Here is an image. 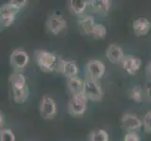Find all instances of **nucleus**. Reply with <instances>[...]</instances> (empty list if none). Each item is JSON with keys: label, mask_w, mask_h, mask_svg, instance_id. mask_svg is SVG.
Here are the masks:
<instances>
[{"label": "nucleus", "mask_w": 151, "mask_h": 141, "mask_svg": "<svg viewBox=\"0 0 151 141\" xmlns=\"http://www.w3.org/2000/svg\"><path fill=\"white\" fill-rule=\"evenodd\" d=\"M84 95L87 100H91L94 102L101 101L103 96L102 90L101 85L97 82V80H93L90 78L85 79V87H84Z\"/></svg>", "instance_id": "20e7f679"}, {"label": "nucleus", "mask_w": 151, "mask_h": 141, "mask_svg": "<svg viewBox=\"0 0 151 141\" xmlns=\"http://www.w3.org/2000/svg\"><path fill=\"white\" fill-rule=\"evenodd\" d=\"M95 21L94 17L90 16V15H86V16L82 17L78 21V25H79V29L83 34L86 35H91L93 28L95 27Z\"/></svg>", "instance_id": "f3484780"}, {"label": "nucleus", "mask_w": 151, "mask_h": 141, "mask_svg": "<svg viewBox=\"0 0 151 141\" xmlns=\"http://www.w3.org/2000/svg\"><path fill=\"white\" fill-rule=\"evenodd\" d=\"M46 27L51 33L57 35L66 28L67 21L59 14H53L49 17L46 23Z\"/></svg>", "instance_id": "9d476101"}, {"label": "nucleus", "mask_w": 151, "mask_h": 141, "mask_svg": "<svg viewBox=\"0 0 151 141\" xmlns=\"http://www.w3.org/2000/svg\"><path fill=\"white\" fill-rule=\"evenodd\" d=\"M86 77L93 80H98L101 78L105 72V65L100 60H90L86 65Z\"/></svg>", "instance_id": "0eeeda50"}, {"label": "nucleus", "mask_w": 151, "mask_h": 141, "mask_svg": "<svg viewBox=\"0 0 151 141\" xmlns=\"http://www.w3.org/2000/svg\"><path fill=\"white\" fill-rule=\"evenodd\" d=\"M145 99L151 103V82H149L147 85L145 91Z\"/></svg>", "instance_id": "a878e982"}, {"label": "nucleus", "mask_w": 151, "mask_h": 141, "mask_svg": "<svg viewBox=\"0 0 151 141\" xmlns=\"http://www.w3.org/2000/svg\"><path fill=\"white\" fill-rule=\"evenodd\" d=\"M86 103L87 99L84 94L80 95H73L69 101L68 104V110L69 113L73 117L82 116L86 110Z\"/></svg>", "instance_id": "7ed1b4c3"}, {"label": "nucleus", "mask_w": 151, "mask_h": 141, "mask_svg": "<svg viewBox=\"0 0 151 141\" xmlns=\"http://www.w3.org/2000/svg\"><path fill=\"white\" fill-rule=\"evenodd\" d=\"M124 141H141L139 134L135 132H129L124 137Z\"/></svg>", "instance_id": "393cba45"}, {"label": "nucleus", "mask_w": 151, "mask_h": 141, "mask_svg": "<svg viewBox=\"0 0 151 141\" xmlns=\"http://www.w3.org/2000/svg\"><path fill=\"white\" fill-rule=\"evenodd\" d=\"M87 6L88 1H86V0H70V1H69V7L70 12L76 15L82 14L85 12Z\"/></svg>", "instance_id": "a211bd4d"}, {"label": "nucleus", "mask_w": 151, "mask_h": 141, "mask_svg": "<svg viewBox=\"0 0 151 141\" xmlns=\"http://www.w3.org/2000/svg\"><path fill=\"white\" fill-rule=\"evenodd\" d=\"M34 59L37 65L43 72L58 71L60 57L45 50H37L34 53Z\"/></svg>", "instance_id": "f03ea898"}, {"label": "nucleus", "mask_w": 151, "mask_h": 141, "mask_svg": "<svg viewBox=\"0 0 151 141\" xmlns=\"http://www.w3.org/2000/svg\"><path fill=\"white\" fill-rule=\"evenodd\" d=\"M129 97L132 100H133L135 103H141L144 99V94H143V90L141 86H134L133 87L131 88L129 90Z\"/></svg>", "instance_id": "aec40b11"}, {"label": "nucleus", "mask_w": 151, "mask_h": 141, "mask_svg": "<svg viewBox=\"0 0 151 141\" xmlns=\"http://www.w3.org/2000/svg\"><path fill=\"white\" fill-rule=\"evenodd\" d=\"M0 121H1V123H0V126H1V128L3 127V125H4V116H3V114L1 112V114H0Z\"/></svg>", "instance_id": "cd10ccee"}, {"label": "nucleus", "mask_w": 151, "mask_h": 141, "mask_svg": "<svg viewBox=\"0 0 151 141\" xmlns=\"http://www.w3.org/2000/svg\"><path fill=\"white\" fill-rule=\"evenodd\" d=\"M9 83L12 86L13 100L16 103H23L28 99L29 90L27 79L22 72H13L9 76Z\"/></svg>", "instance_id": "f257e3e1"}, {"label": "nucleus", "mask_w": 151, "mask_h": 141, "mask_svg": "<svg viewBox=\"0 0 151 141\" xmlns=\"http://www.w3.org/2000/svg\"><path fill=\"white\" fill-rule=\"evenodd\" d=\"M125 56H126L124 55L122 48L117 44H111L106 51L107 59L114 64L122 63Z\"/></svg>", "instance_id": "ddd939ff"}, {"label": "nucleus", "mask_w": 151, "mask_h": 141, "mask_svg": "<svg viewBox=\"0 0 151 141\" xmlns=\"http://www.w3.org/2000/svg\"><path fill=\"white\" fill-rule=\"evenodd\" d=\"M29 61L28 54L24 50L16 49L14 50L9 57L10 66L15 72H22L23 70L27 67Z\"/></svg>", "instance_id": "39448f33"}, {"label": "nucleus", "mask_w": 151, "mask_h": 141, "mask_svg": "<svg viewBox=\"0 0 151 141\" xmlns=\"http://www.w3.org/2000/svg\"><path fill=\"white\" fill-rule=\"evenodd\" d=\"M88 6H89L94 12L106 15L111 8V1L109 0H91L88 1Z\"/></svg>", "instance_id": "2eb2a0df"}, {"label": "nucleus", "mask_w": 151, "mask_h": 141, "mask_svg": "<svg viewBox=\"0 0 151 141\" xmlns=\"http://www.w3.org/2000/svg\"><path fill=\"white\" fill-rule=\"evenodd\" d=\"M40 114L44 119H52L56 114V103L54 99L43 96L40 103Z\"/></svg>", "instance_id": "423d86ee"}, {"label": "nucleus", "mask_w": 151, "mask_h": 141, "mask_svg": "<svg viewBox=\"0 0 151 141\" xmlns=\"http://www.w3.org/2000/svg\"><path fill=\"white\" fill-rule=\"evenodd\" d=\"M8 4L12 9H16L19 12L21 9H23L25 5L27 4V0H12V1H9Z\"/></svg>", "instance_id": "5701e85b"}, {"label": "nucleus", "mask_w": 151, "mask_h": 141, "mask_svg": "<svg viewBox=\"0 0 151 141\" xmlns=\"http://www.w3.org/2000/svg\"><path fill=\"white\" fill-rule=\"evenodd\" d=\"M18 10L12 9L9 4H5L0 8V25L2 28L12 25L16 17Z\"/></svg>", "instance_id": "1a4fd4ad"}, {"label": "nucleus", "mask_w": 151, "mask_h": 141, "mask_svg": "<svg viewBox=\"0 0 151 141\" xmlns=\"http://www.w3.org/2000/svg\"><path fill=\"white\" fill-rule=\"evenodd\" d=\"M89 141H109V134L105 130L98 129L90 134Z\"/></svg>", "instance_id": "6ab92c4d"}, {"label": "nucleus", "mask_w": 151, "mask_h": 141, "mask_svg": "<svg viewBox=\"0 0 151 141\" xmlns=\"http://www.w3.org/2000/svg\"><path fill=\"white\" fill-rule=\"evenodd\" d=\"M106 33H107V29H106V27H104L103 25H101V24H96L94 28H93V31H92L91 35L95 39L101 40V39H103L104 37H105Z\"/></svg>", "instance_id": "412c9836"}, {"label": "nucleus", "mask_w": 151, "mask_h": 141, "mask_svg": "<svg viewBox=\"0 0 151 141\" xmlns=\"http://www.w3.org/2000/svg\"><path fill=\"white\" fill-rule=\"evenodd\" d=\"M145 71H147V75L151 78V61L149 62V63L147 64V68H145Z\"/></svg>", "instance_id": "bb28decb"}, {"label": "nucleus", "mask_w": 151, "mask_h": 141, "mask_svg": "<svg viewBox=\"0 0 151 141\" xmlns=\"http://www.w3.org/2000/svg\"><path fill=\"white\" fill-rule=\"evenodd\" d=\"M142 61L139 57H135L133 56H126L122 62V66L124 70L126 71L129 74L135 75L136 72L141 68Z\"/></svg>", "instance_id": "f8f14e48"}, {"label": "nucleus", "mask_w": 151, "mask_h": 141, "mask_svg": "<svg viewBox=\"0 0 151 141\" xmlns=\"http://www.w3.org/2000/svg\"><path fill=\"white\" fill-rule=\"evenodd\" d=\"M144 129L147 133H151V111H148L144 118L143 121Z\"/></svg>", "instance_id": "b1692460"}, {"label": "nucleus", "mask_w": 151, "mask_h": 141, "mask_svg": "<svg viewBox=\"0 0 151 141\" xmlns=\"http://www.w3.org/2000/svg\"><path fill=\"white\" fill-rule=\"evenodd\" d=\"M143 126V121L140 119L136 115L126 113L122 116L121 119V127L125 131L135 132Z\"/></svg>", "instance_id": "6e6552de"}, {"label": "nucleus", "mask_w": 151, "mask_h": 141, "mask_svg": "<svg viewBox=\"0 0 151 141\" xmlns=\"http://www.w3.org/2000/svg\"><path fill=\"white\" fill-rule=\"evenodd\" d=\"M132 28L134 34L137 37L145 36L149 32V30L151 28V22L145 17H140L133 22Z\"/></svg>", "instance_id": "4468645a"}, {"label": "nucleus", "mask_w": 151, "mask_h": 141, "mask_svg": "<svg viewBox=\"0 0 151 141\" xmlns=\"http://www.w3.org/2000/svg\"><path fill=\"white\" fill-rule=\"evenodd\" d=\"M84 87L85 81L82 80L79 77H73L68 79V88H69L71 95H80L84 94Z\"/></svg>", "instance_id": "dca6fc26"}, {"label": "nucleus", "mask_w": 151, "mask_h": 141, "mask_svg": "<svg viewBox=\"0 0 151 141\" xmlns=\"http://www.w3.org/2000/svg\"><path fill=\"white\" fill-rule=\"evenodd\" d=\"M0 141H15V135L12 130H1V132H0Z\"/></svg>", "instance_id": "4be33fe9"}, {"label": "nucleus", "mask_w": 151, "mask_h": 141, "mask_svg": "<svg viewBox=\"0 0 151 141\" xmlns=\"http://www.w3.org/2000/svg\"><path fill=\"white\" fill-rule=\"evenodd\" d=\"M58 72L66 77H68V79H70V78L77 76L78 72H79V68L77 66L76 61L65 60L61 59L58 66Z\"/></svg>", "instance_id": "9b49d317"}]
</instances>
